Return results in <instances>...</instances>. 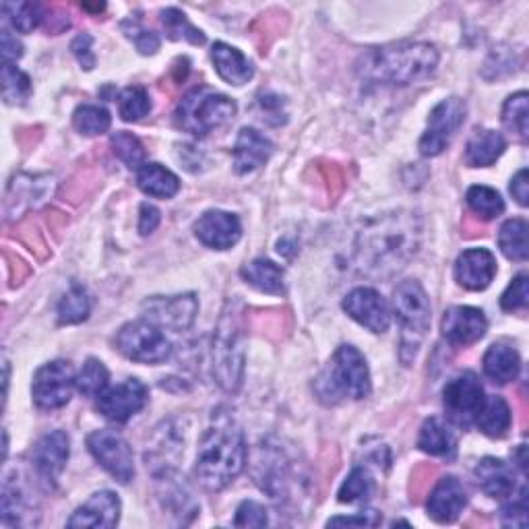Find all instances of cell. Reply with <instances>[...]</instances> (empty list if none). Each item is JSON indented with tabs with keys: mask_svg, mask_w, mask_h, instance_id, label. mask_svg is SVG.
Returning <instances> with one entry per match:
<instances>
[{
	"mask_svg": "<svg viewBox=\"0 0 529 529\" xmlns=\"http://www.w3.org/2000/svg\"><path fill=\"white\" fill-rule=\"evenodd\" d=\"M468 505V492L455 476H445L434 484L428 496V515L437 523H453Z\"/></svg>",
	"mask_w": 529,
	"mask_h": 529,
	"instance_id": "21",
	"label": "cell"
},
{
	"mask_svg": "<svg viewBox=\"0 0 529 529\" xmlns=\"http://www.w3.org/2000/svg\"><path fill=\"white\" fill-rule=\"evenodd\" d=\"M91 44H93V38L89 34H81L73 40L71 44V50L73 54L77 56L79 65L85 69V71H91L93 67H96V56H93L91 52Z\"/></svg>",
	"mask_w": 529,
	"mask_h": 529,
	"instance_id": "50",
	"label": "cell"
},
{
	"mask_svg": "<svg viewBox=\"0 0 529 529\" xmlns=\"http://www.w3.org/2000/svg\"><path fill=\"white\" fill-rule=\"evenodd\" d=\"M71 441L69 434L62 430H54L44 434V437L34 447V468L38 478L46 488H54L62 470L69 461Z\"/></svg>",
	"mask_w": 529,
	"mask_h": 529,
	"instance_id": "16",
	"label": "cell"
},
{
	"mask_svg": "<svg viewBox=\"0 0 529 529\" xmlns=\"http://www.w3.org/2000/svg\"><path fill=\"white\" fill-rule=\"evenodd\" d=\"M195 236L201 244L213 248V251H228V248L238 244L242 226L234 213L211 209L205 211L195 222Z\"/></svg>",
	"mask_w": 529,
	"mask_h": 529,
	"instance_id": "18",
	"label": "cell"
},
{
	"mask_svg": "<svg viewBox=\"0 0 529 529\" xmlns=\"http://www.w3.org/2000/svg\"><path fill=\"white\" fill-rule=\"evenodd\" d=\"M393 308L401 327V360L410 364L430 329V300L420 282L408 279L395 288Z\"/></svg>",
	"mask_w": 529,
	"mask_h": 529,
	"instance_id": "6",
	"label": "cell"
},
{
	"mask_svg": "<svg viewBox=\"0 0 529 529\" xmlns=\"http://www.w3.org/2000/svg\"><path fill=\"white\" fill-rule=\"evenodd\" d=\"M108 387V368L96 360L89 358L75 379V389L85 397H98Z\"/></svg>",
	"mask_w": 529,
	"mask_h": 529,
	"instance_id": "42",
	"label": "cell"
},
{
	"mask_svg": "<svg viewBox=\"0 0 529 529\" xmlns=\"http://www.w3.org/2000/svg\"><path fill=\"white\" fill-rule=\"evenodd\" d=\"M116 348L129 360L141 364H162L174 352L164 331L147 319L124 325L116 335Z\"/></svg>",
	"mask_w": 529,
	"mask_h": 529,
	"instance_id": "8",
	"label": "cell"
},
{
	"mask_svg": "<svg viewBox=\"0 0 529 529\" xmlns=\"http://www.w3.org/2000/svg\"><path fill=\"white\" fill-rule=\"evenodd\" d=\"M346 313L372 333H385L391 325V313L385 298L372 288H356L344 298Z\"/></svg>",
	"mask_w": 529,
	"mask_h": 529,
	"instance_id": "17",
	"label": "cell"
},
{
	"mask_svg": "<svg viewBox=\"0 0 529 529\" xmlns=\"http://www.w3.org/2000/svg\"><path fill=\"white\" fill-rule=\"evenodd\" d=\"M31 96V81L29 77L15 65L5 62L3 67V98L9 106L25 104Z\"/></svg>",
	"mask_w": 529,
	"mask_h": 529,
	"instance_id": "45",
	"label": "cell"
},
{
	"mask_svg": "<svg viewBox=\"0 0 529 529\" xmlns=\"http://www.w3.org/2000/svg\"><path fill=\"white\" fill-rule=\"evenodd\" d=\"M122 31L124 36L129 40H133V44L137 46V50L141 54H155L160 50V38L153 34V31H147L137 19H127L122 23Z\"/></svg>",
	"mask_w": 529,
	"mask_h": 529,
	"instance_id": "46",
	"label": "cell"
},
{
	"mask_svg": "<svg viewBox=\"0 0 529 529\" xmlns=\"http://www.w3.org/2000/svg\"><path fill=\"white\" fill-rule=\"evenodd\" d=\"M160 220H162L160 211L155 209L153 205H149V203H143L141 205V215H139V232H141V236H147V234L155 232V228L160 226Z\"/></svg>",
	"mask_w": 529,
	"mask_h": 529,
	"instance_id": "52",
	"label": "cell"
},
{
	"mask_svg": "<svg viewBox=\"0 0 529 529\" xmlns=\"http://www.w3.org/2000/svg\"><path fill=\"white\" fill-rule=\"evenodd\" d=\"M87 449L102 468L120 484L135 478V461L129 443L110 430H96L87 437Z\"/></svg>",
	"mask_w": 529,
	"mask_h": 529,
	"instance_id": "11",
	"label": "cell"
},
{
	"mask_svg": "<svg viewBox=\"0 0 529 529\" xmlns=\"http://www.w3.org/2000/svg\"><path fill=\"white\" fill-rule=\"evenodd\" d=\"M496 275V259L488 248L463 251L455 263L457 284L470 292L486 290Z\"/></svg>",
	"mask_w": 529,
	"mask_h": 529,
	"instance_id": "20",
	"label": "cell"
},
{
	"mask_svg": "<svg viewBox=\"0 0 529 529\" xmlns=\"http://www.w3.org/2000/svg\"><path fill=\"white\" fill-rule=\"evenodd\" d=\"M147 399H149L147 387L139 379H127L116 387H106L98 395L96 408L106 420L124 424L145 408Z\"/></svg>",
	"mask_w": 529,
	"mask_h": 529,
	"instance_id": "14",
	"label": "cell"
},
{
	"mask_svg": "<svg viewBox=\"0 0 529 529\" xmlns=\"http://www.w3.org/2000/svg\"><path fill=\"white\" fill-rule=\"evenodd\" d=\"M240 275L248 286H253L263 294H273V296L286 294L284 269L269 259H255L251 263H246L240 269Z\"/></svg>",
	"mask_w": 529,
	"mask_h": 529,
	"instance_id": "29",
	"label": "cell"
},
{
	"mask_svg": "<svg viewBox=\"0 0 529 529\" xmlns=\"http://www.w3.org/2000/svg\"><path fill=\"white\" fill-rule=\"evenodd\" d=\"M476 480L480 488L490 496V499H511L515 494L517 482H515V470L509 463L496 457H484L478 468H476Z\"/></svg>",
	"mask_w": 529,
	"mask_h": 529,
	"instance_id": "25",
	"label": "cell"
},
{
	"mask_svg": "<svg viewBox=\"0 0 529 529\" xmlns=\"http://www.w3.org/2000/svg\"><path fill=\"white\" fill-rule=\"evenodd\" d=\"M89 310H91V300L87 290L75 284L58 304V323L60 325L81 323L89 317Z\"/></svg>",
	"mask_w": 529,
	"mask_h": 529,
	"instance_id": "38",
	"label": "cell"
},
{
	"mask_svg": "<svg viewBox=\"0 0 529 529\" xmlns=\"http://www.w3.org/2000/svg\"><path fill=\"white\" fill-rule=\"evenodd\" d=\"M31 503L27 490L21 482H15L11 476H5L3 484V525H34V513H29Z\"/></svg>",
	"mask_w": 529,
	"mask_h": 529,
	"instance_id": "30",
	"label": "cell"
},
{
	"mask_svg": "<svg viewBox=\"0 0 529 529\" xmlns=\"http://www.w3.org/2000/svg\"><path fill=\"white\" fill-rule=\"evenodd\" d=\"M439 67V52L426 42H399L372 48L358 60L360 79L375 85H412Z\"/></svg>",
	"mask_w": 529,
	"mask_h": 529,
	"instance_id": "3",
	"label": "cell"
},
{
	"mask_svg": "<svg viewBox=\"0 0 529 529\" xmlns=\"http://www.w3.org/2000/svg\"><path fill=\"white\" fill-rule=\"evenodd\" d=\"M375 492V480L366 468H354L346 482L339 488V503H366Z\"/></svg>",
	"mask_w": 529,
	"mask_h": 529,
	"instance_id": "41",
	"label": "cell"
},
{
	"mask_svg": "<svg viewBox=\"0 0 529 529\" xmlns=\"http://www.w3.org/2000/svg\"><path fill=\"white\" fill-rule=\"evenodd\" d=\"M465 114H468V106H465L461 98L443 100L441 104L432 108L428 116V129L418 145L424 158H437V155H441L447 149L453 135L463 124Z\"/></svg>",
	"mask_w": 529,
	"mask_h": 529,
	"instance_id": "9",
	"label": "cell"
},
{
	"mask_svg": "<svg viewBox=\"0 0 529 529\" xmlns=\"http://www.w3.org/2000/svg\"><path fill=\"white\" fill-rule=\"evenodd\" d=\"M110 145L114 149V155L124 162V166L131 168V170H139L145 164V147L143 143L127 131H120L116 135H112Z\"/></svg>",
	"mask_w": 529,
	"mask_h": 529,
	"instance_id": "44",
	"label": "cell"
},
{
	"mask_svg": "<svg viewBox=\"0 0 529 529\" xmlns=\"http://www.w3.org/2000/svg\"><path fill=\"white\" fill-rule=\"evenodd\" d=\"M507 149V141L501 133L490 129H478L468 145H465V164L472 168H488L501 158Z\"/></svg>",
	"mask_w": 529,
	"mask_h": 529,
	"instance_id": "28",
	"label": "cell"
},
{
	"mask_svg": "<svg viewBox=\"0 0 529 529\" xmlns=\"http://www.w3.org/2000/svg\"><path fill=\"white\" fill-rule=\"evenodd\" d=\"M273 143L253 127H244L234 145V170L236 174H251L269 162Z\"/></svg>",
	"mask_w": 529,
	"mask_h": 529,
	"instance_id": "24",
	"label": "cell"
},
{
	"mask_svg": "<svg viewBox=\"0 0 529 529\" xmlns=\"http://www.w3.org/2000/svg\"><path fill=\"white\" fill-rule=\"evenodd\" d=\"M443 335L453 346H472L480 341L488 329V321L480 308L474 306H453L449 308L443 323Z\"/></svg>",
	"mask_w": 529,
	"mask_h": 529,
	"instance_id": "19",
	"label": "cell"
},
{
	"mask_svg": "<svg viewBox=\"0 0 529 529\" xmlns=\"http://www.w3.org/2000/svg\"><path fill=\"white\" fill-rule=\"evenodd\" d=\"M21 56H23L21 42L15 36H11V31L5 29L3 31V58H5V62H9V65H11L13 60H17Z\"/></svg>",
	"mask_w": 529,
	"mask_h": 529,
	"instance_id": "54",
	"label": "cell"
},
{
	"mask_svg": "<svg viewBox=\"0 0 529 529\" xmlns=\"http://www.w3.org/2000/svg\"><path fill=\"white\" fill-rule=\"evenodd\" d=\"M236 527H265L267 525V511L263 505L255 501H244L234 517Z\"/></svg>",
	"mask_w": 529,
	"mask_h": 529,
	"instance_id": "48",
	"label": "cell"
},
{
	"mask_svg": "<svg viewBox=\"0 0 529 529\" xmlns=\"http://www.w3.org/2000/svg\"><path fill=\"white\" fill-rule=\"evenodd\" d=\"M118 112L124 122H137L145 118L151 112L149 93L139 85L127 87L118 98Z\"/></svg>",
	"mask_w": 529,
	"mask_h": 529,
	"instance_id": "43",
	"label": "cell"
},
{
	"mask_svg": "<svg viewBox=\"0 0 529 529\" xmlns=\"http://www.w3.org/2000/svg\"><path fill=\"white\" fill-rule=\"evenodd\" d=\"M511 195H513V199L521 207H527V203H529V178H527V170H519L513 176V180H511Z\"/></svg>",
	"mask_w": 529,
	"mask_h": 529,
	"instance_id": "53",
	"label": "cell"
},
{
	"mask_svg": "<svg viewBox=\"0 0 529 529\" xmlns=\"http://www.w3.org/2000/svg\"><path fill=\"white\" fill-rule=\"evenodd\" d=\"M253 476L257 484L271 496L275 501L288 499V490L292 484V470L286 453L273 447V445H261L255 457V468Z\"/></svg>",
	"mask_w": 529,
	"mask_h": 529,
	"instance_id": "15",
	"label": "cell"
},
{
	"mask_svg": "<svg viewBox=\"0 0 529 529\" xmlns=\"http://www.w3.org/2000/svg\"><path fill=\"white\" fill-rule=\"evenodd\" d=\"M137 186L155 199H172L180 191V180L162 164H143L137 170Z\"/></svg>",
	"mask_w": 529,
	"mask_h": 529,
	"instance_id": "32",
	"label": "cell"
},
{
	"mask_svg": "<svg viewBox=\"0 0 529 529\" xmlns=\"http://www.w3.org/2000/svg\"><path fill=\"white\" fill-rule=\"evenodd\" d=\"M465 201H468V207L482 222H490L505 211L503 197L490 186H472L468 195H465Z\"/></svg>",
	"mask_w": 529,
	"mask_h": 529,
	"instance_id": "35",
	"label": "cell"
},
{
	"mask_svg": "<svg viewBox=\"0 0 529 529\" xmlns=\"http://www.w3.org/2000/svg\"><path fill=\"white\" fill-rule=\"evenodd\" d=\"M418 447L428 455L453 459L457 453V439L439 418H428L420 428Z\"/></svg>",
	"mask_w": 529,
	"mask_h": 529,
	"instance_id": "33",
	"label": "cell"
},
{
	"mask_svg": "<svg viewBox=\"0 0 529 529\" xmlns=\"http://www.w3.org/2000/svg\"><path fill=\"white\" fill-rule=\"evenodd\" d=\"M3 11L9 23L21 34H31L46 19V11L38 3H5Z\"/></svg>",
	"mask_w": 529,
	"mask_h": 529,
	"instance_id": "40",
	"label": "cell"
},
{
	"mask_svg": "<svg viewBox=\"0 0 529 529\" xmlns=\"http://www.w3.org/2000/svg\"><path fill=\"white\" fill-rule=\"evenodd\" d=\"M48 193H52V180L48 176H29V174H19L13 178L7 191L5 199V213L9 220L19 217L29 207L40 205Z\"/></svg>",
	"mask_w": 529,
	"mask_h": 529,
	"instance_id": "22",
	"label": "cell"
},
{
	"mask_svg": "<svg viewBox=\"0 0 529 529\" xmlns=\"http://www.w3.org/2000/svg\"><path fill=\"white\" fill-rule=\"evenodd\" d=\"M236 116V104L224 93H215L209 89H193L180 100L174 122L184 133L193 137H207L217 129H224Z\"/></svg>",
	"mask_w": 529,
	"mask_h": 529,
	"instance_id": "5",
	"label": "cell"
},
{
	"mask_svg": "<svg viewBox=\"0 0 529 529\" xmlns=\"http://www.w3.org/2000/svg\"><path fill=\"white\" fill-rule=\"evenodd\" d=\"M143 319L158 325L160 329L186 331L191 329L197 313L199 302L195 294H178V296H153L143 302Z\"/></svg>",
	"mask_w": 529,
	"mask_h": 529,
	"instance_id": "13",
	"label": "cell"
},
{
	"mask_svg": "<svg viewBox=\"0 0 529 529\" xmlns=\"http://www.w3.org/2000/svg\"><path fill=\"white\" fill-rule=\"evenodd\" d=\"M211 60H213L217 75H220L230 85L240 87L255 77L253 62L230 44L215 42L211 48Z\"/></svg>",
	"mask_w": 529,
	"mask_h": 529,
	"instance_id": "26",
	"label": "cell"
},
{
	"mask_svg": "<svg viewBox=\"0 0 529 529\" xmlns=\"http://www.w3.org/2000/svg\"><path fill=\"white\" fill-rule=\"evenodd\" d=\"M484 389L474 372L451 379L443 391V403L449 420L459 428H470L484 403Z\"/></svg>",
	"mask_w": 529,
	"mask_h": 529,
	"instance_id": "12",
	"label": "cell"
},
{
	"mask_svg": "<svg viewBox=\"0 0 529 529\" xmlns=\"http://www.w3.org/2000/svg\"><path fill=\"white\" fill-rule=\"evenodd\" d=\"M499 246L509 261H527V222L521 217L505 222L499 232Z\"/></svg>",
	"mask_w": 529,
	"mask_h": 529,
	"instance_id": "34",
	"label": "cell"
},
{
	"mask_svg": "<svg viewBox=\"0 0 529 529\" xmlns=\"http://www.w3.org/2000/svg\"><path fill=\"white\" fill-rule=\"evenodd\" d=\"M422 226L412 211H395L370 220L356 238L354 261L368 277H391L418 253Z\"/></svg>",
	"mask_w": 529,
	"mask_h": 529,
	"instance_id": "1",
	"label": "cell"
},
{
	"mask_svg": "<svg viewBox=\"0 0 529 529\" xmlns=\"http://www.w3.org/2000/svg\"><path fill=\"white\" fill-rule=\"evenodd\" d=\"M381 523V515L375 511H366V513H358V515H350V517H333L329 519V527L333 525H358V527H375Z\"/></svg>",
	"mask_w": 529,
	"mask_h": 529,
	"instance_id": "51",
	"label": "cell"
},
{
	"mask_svg": "<svg viewBox=\"0 0 529 529\" xmlns=\"http://www.w3.org/2000/svg\"><path fill=\"white\" fill-rule=\"evenodd\" d=\"M73 124L75 129L81 135L87 137H96V135H104L110 131V124H112V116L104 106H93V104H83L75 110L73 114Z\"/></svg>",
	"mask_w": 529,
	"mask_h": 529,
	"instance_id": "36",
	"label": "cell"
},
{
	"mask_svg": "<svg viewBox=\"0 0 529 529\" xmlns=\"http://www.w3.org/2000/svg\"><path fill=\"white\" fill-rule=\"evenodd\" d=\"M513 459H517L519 470L525 474V463H527V459H525V445H519V449H517V455H513Z\"/></svg>",
	"mask_w": 529,
	"mask_h": 529,
	"instance_id": "55",
	"label": "cell"
},
{
	"mask_svg": "<svg viewBox=\"0 0 529 529\" xmlns=\"http://www.w3.org/2000/svg\"><path fill=\"white\" fill-rule=\"evenodd\" d=\"M527 116H529V96L527 91H519L511 96L503 106L505 129L517 135L523 143L527 141Z\"/></svg>",
	"mask_w": 529,
	"mask_h": 529,
	"instance_id": "39",
	"label": "cell"
},
{
	"mask_svg": "<svg viewBox=\"0 0 529 529\" xmlns=\"http://www.w3.org/2000/svg\"><path fill=\"white\" fill-rule=\"evenodd\" d=\"M164 29H166V36L170 40H184L189 44H195V46H203L205 44V34L201 29H197L189 19H186V15L178 9H166L162 11V17H160Z\"/></svg>",
	"mask_w": 529,
	"mask_h": 529,
	"instance_id": "37",
	"label": "cell"
},
{
	"mask_svg": "<svg viewBox=\"0 0 529 529\" xmlns=\"http://www.w3.org/2000/svg\"><path fill=\"white\" fill-rule=\"evenodd\" d=\"M120 519V499L110 492L102 490L91 494V499L79 507L73 517L67 521L69 527H114Z\"/></svg>",
	"mask_w": 529,
	"mask_h": 529,
	"instance_id": "23",
	"label": "cell"
},
{
	"mask_svg": "<svg viewBox=\"0 0 529 529\" xmlns=\"http://www.w3.org/2000/svg\"><path fill=\"white\" fill-rule=\"evenodd\" d=\"M511 422H513V414L509 403L501 395H490L484 399L474 424L486 434V437L503 439L511 428Z\"/></svg>",
	"mask_w": 529,
	"mask_h": 529,
	"instance_id": "31",
	"label": "cell"
},
{
	"mask_svg": "<svg viewBox=\"0 0 529 529\" xmlns=\"http://www.w3.org/2000/svg\"><path fill=\"white\" fill-rule=\"evenodd\" d=\"M501 521L507 527H525L527 525V503H525V488L521 490L519 501H513L503 507Z\"/></svg>",
	"mask_w": 529,
	"mask_h": 529,
	"instance_id": "49",
	"label": "cell"
},
{
	"mask_svg": "<svg viewBox=\"0 0 529 529\" xmlns=\"http://www.w3.org/2000/svg\"><path fill=\"white\" fill-rule=\"evenodd\" d=\"M484 372L496 385H507L515 381L521 372V358L517 350L509 344H492L484 354Z\"/></svg>",
	"mask_w": 529,
	"mask_h": 529,
	"instance_id": "27",
	"label": "cell"
},
{
	"mask_svg": "<svg viewBox=\"0 0 529 529\" xmlns=\"http://www.w3.org/2000/svg\"><path fill=\"white\" fill-rule=\"evenodd\" d=\"M244 325L238 304H230L224 310L220 327L215 331L213 341V375L220 387L228 393H236L242 385L244 372Z\"/></svg>",
	"mask_w": 529,
	"mask_h": 529,
	"instance_id": "7",
	"label": "cell"
},
{
	"mask_svg": "<svg viewBox=\"0 0 529 529\" xmlns=\"http://www.w3.org/2000/svg\"><path fill=\"white\" fill-rule=\"evenodd\" d=\"M75 370L67 360H54L44 364L34 377L31 393L36 406L42 410H58L67 406L75 389Z\"/></svg>",
	"mask_w": 529,
	"mask_h": 529,
	"instance_id": "10",
	"label": "cell"
},
{
	"mask_svg": "<svg viewBox=\"0 0 529 529\" xmlns=\"http://www.w3.org/2000/svg\"><path fill=\"white\" fill-rule=\"evenodd\" d=\"M501 306L507 313L523 310L527 306V275H517L501 298Z\"/></svg>",
	"mask_w": 529,
	"mask_h": 529,
	"instance_id": "47",
	"label": "cell"
},
{
	"mask_svg": "<svg viewBox=\"0 0 529 529\" xmlns=\"http://www.w3.org/2000/svg\"><path fill=\"white\" fill-rule=\"evenodd\" d=\"M246 463V443L240 426L220 414L205 430L197 451L195 478L207 490H224L232 484Z\"/></svg>",
	"mask_w": 529,
	"mask_h": 529,
	"instance_id": "2",
	"label": "cell"
},
{
	"mask_svg": "<svg viewBox=\"0 0 529 529\" xmlns=\"http://www.w3.org/2000/svg\"><path fill=\"white\" fill-rule=\"evenodd\" d=\"M315 391L325 403H339L346 397L366 399L372 391L366 358L354 346H341L317 379Z\"/></svg>",
	"mask_w": 529,
	"mask_h": 529,
	"instance_id": "4",
	"label": "cell"
}]
</instances>
